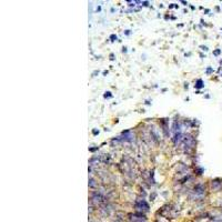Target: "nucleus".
<instances>
[{
    "mask_svg": "<svg viewBox=\"0 0 222 222\" xmlns=\"http://www.w3.org/2000/svg\"><path fill=\"white\" fill-rule=\"evenodd\" d=\"M136 209L139 211H148L149 205L144 200H139V201L136 202Z\"/></svg>",
    "mask_w": 222,
    "mask_h": 222,
    "instance_id": "1",
    "label": "nucleus"
},
{
    "mask_svg": "<svg viewBox=\"0 0 222 222\" xmlns=\"http://www.w3.org/2000/svg\"><path fill=\"white\" fill-rule=\"evenodd\" d=\"M184 146L187 149H192L194 146V139L192 138V136H187L186 138H183Z\"/></svg>",
    "mask_w": 222,
    "mask_h": 222,
    "instance_id": "2",
    "label": "nucleus"
},
{
    "mask_svg": "<svg viewBox=\"0 0 222 222\" xmlns=\"http://www.w3.org/2000/svg\"><path fill=\"white\" fill-rule=\"evenodd\" d=\"M193 192L199 197H202L204 194V186L203 184H197L193 189Z\"/></svg>",
    "mask_w": 222,
    "mask_h": 222,
    "instance_id": "3",
    "label": "nucleus"
},
{
    "mask_svg": "<svg viewBox=\"0 0 222 222\" xmlns=\"http://www.w3.org/2000/svg\"><path fill=\"white\" fill-rule=\"evenodd\" d=\"M92 200H93V202L95 203H101L105 200V198H103L101 194H99V193H95L92 196Z\"/></svg>",
    "mask_w": 222,
    "mask_h": 222,
    "instance_id": "4",
    "label": "nucleus"
},
{
    "mask_svg": "<svg viewBox=\"0 0 222 222\" xmlns=\"http://www.w3.org/2000/svg\"><path fill=\"white\" fill-rule=\"evenodd\" d=\"M133 138H135V136H133L130 131H124V132H123V138H122L123 140H125V141H132Z\"/></svg>",
    "mask_w": 222,
    "mask_h": 222,
    "instance_id": "5",
    "label": "nucleus"
},
{
    "mask_svg": "<svg viewBox=\"0 0 222 222\" xmlns=\"http://www.w3.org/2000/svg\"><path fill=\"white\" fill-rule=\"evenodd\" d=\"M222 186V182H220V180H212L211 181V187L213 190H219Z\"/></svg>",
    "mask_w": 222,
    "mask_h": 222,
    "instance_id": "6",
    "label": "nucleus"
},
{
    "mask_svg": "<svg viewBox=\"0 0 222 222\" xmlns=\"http://www.w3.org/2000/svg\"><path fill=\"white\" fill-rule=\"evenodd\" d=\"M182 140H183L182 135H181L180 132H176V133H175V136H174V139H173V141H174V143H175V144H179V143H180Z\"/></svg>",
    "mask_w": 222,
    "mask_h": 222,
    "instance_id": "7",
    "label": "nucleus"
},
{
    "mask_svg": "<svg viewBox=\"0 0 222 222\" xmlns=\"http://www.w3.org/2000/svg\"><path fill=\"white\" fill-rule=\"evenodd\" d=\"M194 87H196L197 89H201V88H203V87H204V84H203V81H202L201 79H199V80H198V81L196 82Z\"/></svg>",
    "mask_w": 222,
    "mask_h": 222,
    "instance_id": "8",
    "label": "nucleus"
},
{
    "mask_svg": "<svg viewBox=\"0 0 222 222\" xmlns=\"http://www.w3.org/2000/svg\"><path fill=\"white\" fill-rule=\"evenodd\" d=\"M89 186H90V187H95V186H96L95 180H93L92 178H90V179H89Z\"/></svg>",
    "mask_w": 222,
    "mask_h": 222,
    "instance_id": "9",
    "label": "nucleus"
},
{
    "mask_svg": "<svg viewBox=\"0 0 222 222\" xmlns=\"http://www.w3.org/2000/svg\"><path fill=\"white\" fill-rule=\"evenodd\" d=\"M110 39H111V41H114V40H117V36H116V34H111Z\"/></svg>",
    "mask_w": 222,
    "mask_h": 222,
    "instance_id": "10",
    "label": "nucleus"
},
{
    "mask_svg": "<svg viewBox=\"0 0 222 222\" xmlns=\"http://www.w3.org/2000/svg\"><path fill=\"white\" fill-rule=\"evenodd\" d=\"M105 98H111V95H110V92H106V95H105Z\"/></svg>",
    "mask_w": 222,
    "mask_h": 222,
    "instance_id": "11",
    "label": "nucleus"
},
{
    "mask_svg": "<svg viewBox=\"0 0 222 222\" xmlns=\"http://www.w3.org/2000/svg\"><path fill=\"white\" fill-rule=\"evenodd\" d=\"M213 53H214V56H218V55H220V50H219V49H218V50H215V51L213 52Z\"/></svg>",
    "mask_w": 222,
    "mask_h": 222,
    "instance_id": "12",
    "label": "nucleus"
},
{
    "mask_svg": "<svg viewBox=\"0 0 222 222\" xmlns=\"http://www.w3.org/2000/svg\"><path fill=\"white\" fill-rule=\"evenodd\" d=\"M211 72H212V69H211V68H208V69H207V73L209 74V73H211Z\"/></svg>",
    "mask_w": 222,
    "mask_h": 222,
    "instance_id": "13",
    "label": "nucleus"
},
{
    "mask_svg": "<svg viewBox=\"0 0 222 222\" xmlns=\"http://www.w3.org/2000/svg\"><path fill=\"white\" fill-rule=\"evenodd\" d=\"M97 133H99V131H97V130H93V135H97Z\"/></svg>",
    "mask_w": 222,
    "mask_h": 222,
    "instance_id": "14",
    "label": "nucleus"
},
{
    "mask_svg": "<svg viewBox=\"0 0 222 222\" xmlns=\"http://www.w3.org/2000/svg\"><path fill=\"white\" fill-rule=\"evenodd\" d=\"M201 48H202L203 50H208V48H207V47H203V46H201Z\"/></svg>",
    "mask_w": 222,
    "mask_h": 222,
    "instance_id": "15",
    "label": "nucleus"
}]
</instances>
